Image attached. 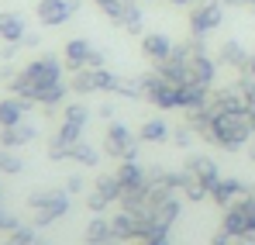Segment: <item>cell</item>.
<instances>
[{"label":"cell","mask_w":255,"mask_h":245,"mask_svg":"<svg viewBox=\"0 0 255 245\" xmlns=\"http://www.w3.org/2000/svg\"><path fill=\"white\" fill-rule=\"evenodd\" d=\"M207 52V41L200 38V35H186V38H179V41H172V55L176 59H193V55H204Z\"/></svg>","instance_id":"cell-18"},{"label":"cell","mask_w":255,"mask_h":245,"mask_svg":"<svg viewBox=\"0 0 255 245\" xmlns=\"http://www.w3.org/2000/svg\"><path fill=\"white\" fill-rule=\"evenodd\" d=\"M238 90H242V97H245V111L255 114V76H245V73H238Z\"/></svg>","instance_id":"cell-22"},{"label":"cell","mask_w":255,"mask_h":245,"mask_svg":"<svg viewBox=\"0 0 255 245\" xmlns=\"http://www.w3.org/2000/svg\"><path fill=\"white\" fill-rule=\"evenodd\" d=\"M193 131L186 128V124H172V131H169V145H176V149H190L193 145Z\"/></svg>","instance_id":"cell-23"},{"label":"cell","mask_w":255,"mask_h":245,"mask_svg":"<svg viewBox=\"0 0 255 245\" xmlns=\"http://www.w3.org/2000/svg\"><path fill=\"white\" fill-rule=\"evenodd\" d=\"M138 80H141V100H148L159 111H179V83L166 80L155 66L138 73Z\"/></svg>","instance_id":"cell-2"},{"label":"cell","mask_w":255,"mask_h":245,"mask_svg":"<svg viewBox=\"0 0 255 245\" xmlns=\"http://www.w3.org/2000/svg\"><path fill=\"white\" fill-rule=\"evenodd\" d=\"M252 138H255L252 114H217V118H214L211 145H217V149L238 152V149H245Z\"/></svg>","instance_id":"cell-1"},{"label":"cell","mask_w":255,"mask_h":245,"mask_svg":"<svg viewBox=\"0 0 255 245\" xmlns=\"http://www.w3.org/2000/svg\"><path fill=\"white\" fill-rule=\"evenodd\" d=\"M138 3H152V0H138Z\"/></svg>","instance_id":"cell-38"},{"label":"cell","mask_w":255,"mask_h":245,"mask_svg":"<svg viewBox=\"0 0 255 245\" xmlns=\"http://www.w3.org/2000/svg\"><path fill=\"white\" fill-rule=\"evenodd\" d=\"M235 194H242V183L235 180V176H228V180H217L211 187V197L217 201V204H224V201H231Z\"/></svg>","instance_id":"cell-20"},{"label":"cell","mask_w":255,"mask_h":245,"mask_svg":"<svg viewBox=\"0 0 255 245\" xmlns=\"http://www.w3.org/2000/svg\"><path fill=\"white\" fill-rule=\"evenodd\" d=\"M249 10H255V0H249Z\"/></svg>","instance_id":"cell-37"},{"label":"cell","mask_w":255,"mask_h":245,"mask_svg":"<svg viewBox=\"0 0 255 245\" xmlns=\"http://www.w3.org/2000/svg\"><path fill=\"white\" fill-rule=\"evenodd\" d=\"M86 66H90V69H104V66H107V52H104V48H93L90 59H86Z\"/></svg>","instance_id":"cell-28"},{"label":"cell","mask_w":255,"mask_h":245,"mask_svg":"<svg viewBox=\"0 0 255 245\" xmlns=\"http://www.w3.org/2000/svg\"><path fill=\"white\" fill-rule=\"evenodd\" d=\"M114 80H118V73H111L107 66H104V69H90V66H83V69L73 73L69 90L80 93V97H86V93H114Z\"/></svg>","instance_id":"cell-6"},{"label":"cell","mask_w":255,"mask_h":245,"mask_svg":"<svg viewBox=\"0 0 255 245\" xmlns=\"http://www.w3.org/2000/svg\"><path fill=\"white\" fill-rule=\"evenodd\" d=\"M17 118H21V107L17 104H0V121L3 124H14Z\"/></svg>","instance_id":"cell-26"},{"label":"cell","mask_w":255,"mask_h":245,"mask_svg":"<svg viewBox=\"0 0 255 245\" xmlns=\"http://www.w3.org/2000/svg\"><path fill=\"white\" fill-rule=\"evenodd\" d=\"M114 93L125 97V100H141V80L131 76V73H118V80H114Z\"/></svg>","instance_id":"cell-19"},{"label":"cell","mask_w":255,"mask_h":245,"mask_svg":"<svg viewBox=\"0 0 255 245\" xmlns=\"http://www.w3.org/2000/svg\"><path fill=\"white\" fill-rule=\"evenodd\" d=\"M100 10L125 35H131V38H141L145 35V14H141V3L138 0H107V3H100Z\"/></svg>","instance_id":"cell-3"},{"label":"cell","mask_w":255,"mask_h":245,"mask_svg":"<svg viewBox=\"0 0 255 245\" xmlns=\"http://www.w3.org/2000/svg\"><path fill=\"white\" fill-rule=\"evenodd\" d=\"M97 190H100L104 197H118V194H121V183H118V176H100V180H97Z\"/></svg>","instance_id":"cell-25"},{"label":"cell","mask_w":255,"mask_h":245,"mask_svg":"<svg viewBox=\"0 0 255 245\" xmlns=\"http://www.w3.org/2000/svg\"><path fill=\"white\" fill-rule=\"evenodd\" d=\"M224 7H242V10H249V0H221Z\"/></svg>","instance_id":"cell-32"},{"label":"cell","mask_w":255,"mask_h":245,"mask_svg":"<svg viewBox=\"0 0 255 245\" xmlns=\"http://www.w3.org/2000/svg\"><path fill=\"white\" fill-rule=\"evenodd\" d=\"M0 138H3V142H10V145H21V142L35 138V128H10V131H3Z\"/></svg>","instance_id":"cell-24"},{"label":"cell","mask_w":255,"mask_h":245,"mask_svg":"<svg viewBox=\"0 0 255 245\" xmlns=\"http://www.w3.org/2000/svg\"><path fill=\"white\" fill-rule=\"evenodd\" d=\"M0 31H3L7 38H17V35H21V21H17V17L10 14L7 21H0Z\"/></svg>","instance_id":"cell-27"},{"label":"cell","mask_w":255,"mask_h":245,"mask_svg":"<svg viewBox=\"0 0 255 245\" xmlns=\"http://www.w3.org/2000/svg\"><path fill=\"white\" fill-rule=\"evenodd\" d=\"M166 3H172V7H193L197 0H166Z\"/></svg>","instance_id":"cell-34"},{"label":"cell","mask_w":255,"mask_h":245,"mask_svg":"<svg viewBox=\"0 0 255 245\" xmlns=\"http://www.w3.org/2000/svg\"><path fill=\"white\" fill-rule=\"evenodd\" d=\"M69 156H73L76 163H83V166H97V159H100V156H97V149H93V145H86L83 138L69 145Z\"/></svg>","instance_id":"cell-21"},{"label":"cell","mask_w":255,"mask_h":245,"mask_svg":"<svg viewBox=\"0 0 255 245\" xmlns=\"http://www.w3.org/2000/svg\"><path fill=\"white\" fill-rule=\"evenodd\" d=\"M107 201H111V197H104L100 190H97V194H90V207H93V211H100V207L107 204Z\"/></svg>","instance_id":"cell-30"},{"label":"cell","mask_w":255,"mask_h":245,"mask_svg":"<svg viewBox=\"0 0 255 245\" xmlns=\"http://www.w3.org/2000/svg\"><path fill=\"white\" fill-rule=\"evenodd\" d=\"M97 114H100L104 121H114V104H111V100H107V104H100V111H97Z\"/></svg>","instance_id":"cell-31"},{"label":"cell","mask_w":255,"mask_h":245,"mask_svg":"<svg viewBox=\"0 0 255 245\" xmlns=\"http://www.w3.org/2000/svg\"><path fill=\"white\" fill-rule=\"evenodd\" d=\"M207 97H211V90H207V86L183 83V86H179V111H197V107H204V104H207Z\"/></svg>","instance_id":"cell-17"},{"label":"cell","mask_w":255,"mask_h":245,"mask_svg":"<svg viewBox=\"0 0 255 245\" xmlns=\"http://www.w3.org/2000/svg\"><path fill=\"white\" fill-rule=\"evenodd\" d=\"M138 145H141V138L128 128L125 121H107V131H104V156H111V159H118V163H125V159H138Z\"/></svg>","instance_id":"cell-4"},{"label":"cell","mask_w":255,"mask_h":245,"mask_svg":"<svg viewBox=\"0 0 255 245\" xmlns=\"http://www.w3.org/2000/svg\"><path fill=\"white\" fill-rule=\"evenodd\" d=\"M245 149H249V159H252V166H255V138L249 142V145H245Z\"/></svg>","instance_id":"cell-36"},{"label":"cell","mask_w":255,"mask_h":245,"mask_svg":"<svg viewBox=\"0 0 255 245\" xmlns=\"http://www.w3.org/2000/svg\"><path fill=\"white\" fill-rule=\"evenodd\" d=\"M252 128H255V114H252Z\"/></svg>","instance_id":"cell-39"},{"label":"cell","mask_w":255,"mask_h":245,"mask_svg":"<svg viewBox=\"0 0 255 245\" xmlns=\"http://www.w3.org/2000/svg\"><path fill=\"white\" fill-rule=\"evenodd\" d=\"M69 190H83V180L80 176H69Z\"/></svg>","instance_id":"cell-33"},{"label":"cell","mask_w":255,"mask_h":245,"mask_svg":"<svg viewBox=\"0 0 255 245\" xmlns=\"http://www.w3.org/2000/svg\"><path fill=\"white\" fill-rule=\"evenodd\" d=\"M249 55H252V52H249V48H245L238 38H224L217 48H214L217 66H221V69H235V73H242V69H245Z\"/></svg>","instance_id":"cell-9"},{"label":"cell","mask_w":255,"mask_h":245,"mask_svg":"<svg viewBox=\"0 0 255 245\" xmlns=\"http://www.w3.org/2000/svg\"><path fill=\"white\" fill-rule=\"evenodd\" d=\"M183 173L190 176V180H197V183H204V187H214L217 180H221V173H217V166L207 159V156H186V166H183Z\"/></svg>","instance_id":"cell-13"},{"label":"cell","mask_w":255,"mask_h":245,"mask_svg":"<svg viewBox=\"0 0 255 245\" xmlns=\"http://www.w3.org/2000/svg\"><path fill=\"white\" fill-rule=\"evenodd\" d=\"M86 121H90L86 104H76V100H73V104H66V107H62V124H59V131H55V135H59L62 142H69V145H73V142H80V138H83Z\"/></svg>","instance_id":"cell-7"},{"label":"cell","mask_w":255,"mask_h":245,"mask_svg":"<svg viewBox=\"0 0 255 245\" xmlns=\"http://www.w3.org/2000/svg\"><path fill=\"white\" fill-rule=\"evenodd\" d=\"M217 59H214L211 52H204V55H193V59H186V83H197V86H207L214 90V80H217Z\"/></svg>","instance_id":"cell-8"},{"label":"cell","mask_w":255,"mask_h":245,"mask_svg":"<svg viewBox=\"0 0 255 245\" xmlns=\"http://www.w3.org/2000/svg\"><path fill=\"white\" fill-rule=\"evenodd\" d=\"M0 166H3V169H17V159H10V156H7V159H0Z\"/></svg>","instance_id":"cell-35"},{"label":"cell","mask_w":255,"mask_h":245,"mask_svg":"<svg viewBox=\"0 0 255 245\" xmlns=\"http://www.w3.org/2000/svg\"><path fill=\"white\" fill-rule=\"evenodd\" d=\"M76 10H80V0H42L38 3V17H42V24H48V28L66 24Z\"/></svg>","instance_id":"cell-11"},{"label":"cell","mask_w":255,"mask_h":245,"mask_svg":"<svg viewBox=\"0 0 255 245\" xmlns=\"http://www.w3.org/2000/svg\"><path fill=\"white\" fill-rule=\"evenodd\" d=\"M186 10H190V35L207 38V35H214L224 24V3L221 0H197Z\"/></svg>","instance_id":"cell-5"},{"label":"cell","mask_w":255,"mask_h":245,"mask_svg":"<svg viewBox=\"0 0 255 245\" xmlns=\"http://www.w3.org/2000/svg\"><path fill=\"white\" fill-rule=\"evenodd\" d=\"M138 48H141V55H145L152 66L166 62V59L172 55V41H169V35H162V31H145Z\"/></svg>","instance_id":"cell-12"},{"label":"cell","mask_w":255,"mask_h":245,"mask_svg":"<svg viewBox=\"0 0 255 245\" xmlns=\"http://www.w3.org/2000/svg\"><path fill=\"white\" fill-rule=\"evenodd\" d=\"M90 52H93V45L86 38H69L66 41V48H62V62H66V69H83L86 59H90Z\"/></svg>","instance_id":"cell-15"},{"label":"cell","mask_w":255,"mask_h":245,"mask_svg":"<svg viewBox=\"0 0 255 245\" xmlns=\"http://www.w3.org/2000/svg\"><path fill=\"white\" fill-rule=\"evenodd\" d=\"M169 131H172V124L166 118H148V121H141V128L134 135L141 142H148V145H166L169 142Z\"/></svg>","instance_id":"cell-14"},{"label":"cell","mask_w":255,"mask_h":245,"mask_svg":"<svg viewBox=\"0 0 255 245\" xmlns=\"http://www.w3.org/2000/svg\"><path fill=\"white\" fill-rule=\"evenodd\" d=\"M104 235H107V225H104V221H97V225L90 228V242H100Z\"/></svg>","instance_id":"cell-29"},{"label":"cell","mask_w":255,"mask_h":245,"mask_svg":"<svg viewBox=\"0 0 255 245\" xmlns=\"http://www.w3.org/2000/svg\"><path fill=\"white\" fill-rule=\"evenodd\" d=\"M224 225H228V232H249L255 225V201H245V204L231 207Z\"/></svg>","instance_id":"cell-16"},{"label":"cell","mask_w":255,"mask_h":245,"mask_svg":"<svg viewBox=\"0 0 255 245\" xmlns=\"http://www.w3.org/2000/svg\"><path fill=\"white\" fill-rule=\"evenodd\" d=\"M114 176L121 183V194H148V173L138 166V159H125Z\"/></svg>","instance_id":"cell-10"}]
</instances>
